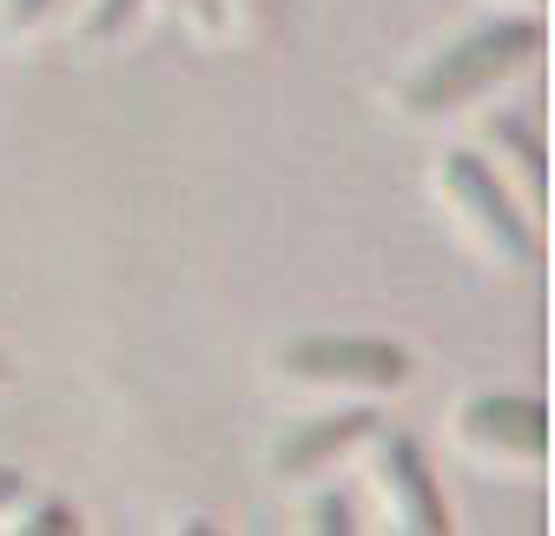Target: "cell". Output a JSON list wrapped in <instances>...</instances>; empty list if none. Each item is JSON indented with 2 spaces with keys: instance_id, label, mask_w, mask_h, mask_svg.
<instances>
[{
  "instance_id": "obj_1",
  "label": "cell",
  "mask_w": 555,
  "mask_h": 536,
  "mask_svg": "<svg viewBox=\"0 0 555 536\" xmlns=\"http://www.w3.org/2000/svg\"><path fill=\"white\" fill-rule=\"evenodd\" d=\"M542 47V21H496V27H476L469 40H456L450 53H437L424 74L403 87V113H450L469 93L496 87L503 74H516L522 60H535Z\"/></svg>"
},
{
  "instance_id": "obj_2",
  "label": "cell",
  "mask_w": 555,
  "mask_h": 536,
  "mask_svg": "<svg viewBox=\"0 0 555 536\" xmlns=\"http://www.w3.org/2000/svg\"><path fill=\"white\" fill-rule=\"evenodd\" d=\"M437 186H443L450 219H456L482 252H490V258H503V265H535V226L516 213L509 186L482 166V153H450V159L437 166Z\"/></svg>"
},
{
  "instance_id": "obj_3",
  "label": "cell",
  "mask_w": 555,
  "mask_h": 536,
  "mask_svg": "<svg viewBox=\"0 0 555 536\" xmlns=\"http://www.w3.org/2000/svg\"><path fill=\"white\" fill-rule=\"evenodd\" d=\"M278 365L305 384H377V391H390L410 378V352L384 345V339H298V345H285Z\"/></svg>"
},
{
  "instance_id": "obj_4",
  "label": "cell",
  "mask_w": 555,
  "mask_h": 536,
  "mask_svg": "<svg viewBox=\"0 0 555 536\" xmlns=\"http://www.w3.org/2000/svg\"><path fill=\"white\" fill-rule=\"evenodd\" d=\"M463 437L490 457H522L542 463L548 457V411L542 397H509V391H482L463 405Z\"/></svg>"
},
{
  "instance_id": "obj_5",
  "label": "cell",
  "mask_w": 555,
  "mask_h": 536,
  "mask_svg": "<svg viewBox=\"0 0 555 536\" xmlns=\"http://www.w3.org/2000/svg\"><path fill=\"white\" fill-rule=\"evenodd\" d=\"M377 490H384V503H390V516L403 529H424V536H443L450 529V510L437 497V477H430L424 450H416L410 437H390L377 450Z\"/></svg>"
},
{
  "instance_id": "obj_6",
  "label": "cell",
  "mask_w": 555,
  "mask_h": 536,
  "mask_svg": "<svg viewBox=\"0 0 555 536\" xmlns=\"http://www.w3.org/2000/svg\"><path fill=\"white\" fill-rule=\"evenodd\" d=\"M371 431H377V411H331V418H318V424L292 431L285 444L271 450V463H278L285 477H305V471H324L337 450H351V444H358V437H371Z\"/></svg>"
},
{
  "instance_id": "obj_7",
  "label": "cell",
  "mask_w": 555,
  "mask_h": 536,
  "mask_svg": "<svg viewBox=\"0 0 555 536\" xmlns=\"http://www.w3.org/2000/svg\"><path fill=\"white\" fill-rule=\"evenodd\" d=\"M490 146H503V153L516 159L529 199H542V140H535V126L516 119V113H503V119H490Z\"/></svg>"
},
{
  "instance_id": "obj_8",
  "label": "cell",
  "mask_w": 555,
  "mask_h": 536,
  "mask_svg": "<svg viewBox=\"0 0 555 536\" xmlns=\"http://www.w3.org/2000/svg\"><path fill=\"white\" fill-rule=\"evenodd\" d=\"M139 8H146V0H93V14H87V27H80V34L100 47V40H113V34H119Z\"/></svg>"
},
{
  "instance_id": "obj_9",
  "label": "cell",
  "mask_w": 555,
  "mask_h": 536,
  "mask_svg": "<svg viewBox=\"0 0 555 536\" xmlns=\"http://www.w3.org/2000/svg\"><path fill=\"white\" fill-rule=\"evenodd\" d=\"M311 529H351V510H344V497L311 503Z\"/></svg>"
},
{
  "instance_id": "obj_10",
  "label": "cell",
  "mask_w": 555,
  "mask_h": 536,
  "mask_svg": "<svg viewBox=\"0 0 555 536\" xmlns=\"http://www.w3.org/2000/svg\"><path fill=\"white\" fill-rule=\"evenodd\" d=\"M47 8H53V0H8V8H0V21H8V27H34Z\"/></svg>"
},
{
  "instance_id": "obj_11",
  "label": "cell",
  "mask_w": 555,
  "mask_h": 536,
  "mask_svg": "<svg viewBox=\"0 0 555 536\" xmlns=\"http://www.w3.org/2000/svg\"><path fill=\"white\" fill-rule=\"evenodd\" d=\"M14 497H27V484L14 471H0V503H14Z\"/></svg>"
},
{
  "instance_id": "obj_12",
  "label": "cell",
  "mask_w": 555,
  "mask_h": 536,
  "mask_svg": "<svg viewBox=\"0 0 555 536\" xmlns=\"http://www.w3.org/2000/svg\"><path fill=\"white\" fill-rule=\"evenodd\" d=\"M0 378H8V358H0Z\"/></svg>"
}]
</instances>
